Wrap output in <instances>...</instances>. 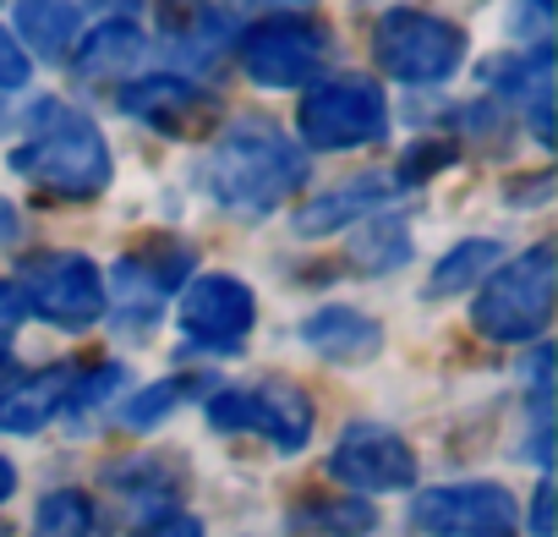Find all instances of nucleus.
<instances>
[{"mask_svg":"<svg viewBox=\"0 0 558 537\" xmlns=\"http://www.w3.org/2000/svg\"><path fill=\"white\" fill-rule=\"evenodd\" d=\"M17 176L34 181L45 198L88 203L110 187V143L83 110H66L61 99H39L28 143L17 148Z\"/></svg>","mask_w":558,"mask_h":537,"instance_id":"f257e3e1","label":"nucleus"},{"mask_svg":"<svg viewBox=\"0 0 558 537\" xmlns=\"http://www.w3.org/2000/svg\"><path fill=\"white\" fill-rule=\"evenodd\" d=\"M302 176H307V159L268 121H235L208 154L214 198L235 214H252V219L286 203L302 187Z\"/></svg>","mask_w":558,"mask_h":537,"instance_id":"f03ea898","label":"nucleus"},{"mask_svg":"<svg viewBox=\"0 0 558 537\" xmlns=\"http://www.w3.org/2000/svg\"><path fill=\"white\" fill-rule=\"evenodd\" d=\"M553 286H558V263H553V247L536 241L531 252H520L509 268L482 286V297L471 302V324L476 335L487 341H504V346H520V341H536L553 319Z\"/></svg>","mask_w":558,"mask_h":537,"instance_id":"7ed1b4c3","label":"nucleus"},{"mask_svg":"<svg viewBox=\"0 0 558 537\" xmlns=\"http://www.w3.org/2000/svg\"><path fill=\"white\" fill-rule=\"evenodd\" d=\"M23 308L56 330H88L105 313V286L99 268L83 252H34L23 263Z\"/></svg>","mask_w":558,"mask_h":537,"instance_id":"20e7f679","label":"nucleus"},{"mask_svg":"<svg viewBox=\"0 0 558 537\" xmlns=\"http://www.w3.org/2000/svg\"><path fill=\"white\" fill-rule=\"evenodd\" d=\"M373 56L400 83H444L465 61V34L433 12H389L373 34Z\"/></svg>","mask_w":558,"mask_h":537,"instance_id":"39448f33","label":"nucleus"},{"mask_svg":"<svg viewBox=\"0 0 558 537\" xmlns=\"http://www.w3.org/2000/svg\"><path fill=\"white\" fill-rule=\"evenodd\" d=\"M389 132V99L373 77H335L307 94L302 105V143L307 148H356Z\"/></svg>","mask_w":558,"mask_h":537,"instance_id":"423d86ee","label":"nucleus"},{"mask_svg":"<svg viewBox=\"0 0 558 537\" xmlns=\"http://www.w3.org/2000/svg\"><path fill=\"white\" fill-rule=\"evenodd\" d=\"M329 50H335L329 28H318L307 17H268L246 34L241 67L263 88H296V83H313L329 67Z\"/></svg>","mask_w":558,"mask_h":537,"instance_id":"0eeeda50","label":"nucleus"},{"mask_svg":"<svg viewBox=\"0 0 558 537\" xmlns=\"http://www.w3.org/2000/svg\"><path fill=\"white\" fill-rule=\"evenodd\" d=\"M203 411H208L214 428H225V433H263L279 450H307V439H313V401L296 384L219 390Z\"/></svg>","mask_w":558,"mask_h":537,"instance_id":"6e6552de","label":"nucleus"},{"mask_svg":"<svg viewBox=\"0 0 558 537\" xmlns=\"http://www.w3.org/2000/svg\"><path fill=\"white\" fill-rule=\"evenodd\" d=\"M411 521L427 537H514L520 510L514 493L498 482H444L411 504Z\"/></svg>","mask_w":558,"mask_h":537,"instance_id":"1a4fd4ad","label":"nucleus"},{"mask_svg":"<svg viewBox=\"0 0 558 537\" xmlns=\"http://www.w3.org/2000/svg\"><path fill=\"white\" fill-rule=\"evenodd\" d=\"M329 472L345 482V488H362V493H400L416 482V455L411 444L384 428V422H351L329 455Z\"/></svg>","mask_w":558,"mask_h":537,"instance_id":"9d476101","label":"nucleus"},{"mask_svg":"<svg viewBox=\"0 0 558 537\" xmlns=\"http://www.w3.org/2000/svg\"><path fill=\"white\" fill-rule=\"evenodd\" d=\"M192 275V252L186 247H137L116 263V324L126 330H148L165 313V297Z\"/></svg>","mask_w":558,"mask_h":537,"instance_id":"9b49d317","label":"nucleus"},{"mask_svg":"<svg viewBox=\"0 0 558 537\" xmlns=\"http://www.w3.org/2000/svg\"><path fill=\"white\" fill-rule=\"evenodd\" d=\"M252 324H257V302L235 275H203L181 297V330L208 351H235Z\"/></svg>","mask_w":558,"mask_h":537,"instance_id":"f8f14e48","label":"nucleus"},{"mask_svg":"<svg viewBox=\"0 0 558 537\" xmlns=\"http://www.w3.org/2000/svg\"><path fill=\"white\" fill-rule=\"evenodd\" d=\"M121 110L137 116V121H148V127H159V132H170V138H203L214 127V110L219 105L197 83L170 77V72H154V77H137V83L121 88Z\"/></svg>","mask_w":558,"mask_h":537,"instance_id":"ddd939ff","label":"nucleus"},{"mask_svg":"<svg viewBox=\"0 0 558 537\" xmlns=\"http://www.w3.org/2000/svg\"><path fill=\"white\" fill-rule=\"evenodd\" d=\"M99 7H105V0H17V28L34 45V56L56 61V56H66L94 28Z\"/></svg>","mask_w":558,"mask_h":537,"instance_id":"4468645a","label":"nucleus"},{"mask_svg":"<svg viewBox=\"0 0 558 537\" xmlns=\"http://www.w3.org/2000/svg\"><path fill=\"white\" fill-rule=\"evenodd\" d=\"M159 39L181 61H214L219 45L230 39V23L208 0H159Z\"/></svg>","mask_w":558,"mask_h":537,"instance_id":"2eb2a0df","label":"nucleus"},{"mask_svg":"<svg viewBox=\"0 0 558 537\" xmlns=\"http://www.w3.org/2000/svg\"><path fill=\"white\" fill-rule=\"evenodd\" d=\"M302 341L329 362H367V357H378L384 330H378V319H367L356 308H318L302 324Z\"/></svg>","mask_w":558,"mask_h":537,"instance_id":"dca6fc26","label":"nucleus"},{"mask_svg":"<svg viewBox=\"0 0 558 537\" xmlns=\"http://www.w3.org/2000/svg\"><path fill=\"white\" fill-rule=\"evenodd\" d=\"M72 379H77L72 368H50V373H34L12 390H0V433H39L66 406Z\"/></svg>","mask_w":558,"mask_h":537,"instance_id":"f3484780","label":"nucleus"},{"mask_svg":"<svg viewBox=\"0 0 558 537\" xmlns=\"http://www.w3.org/2000/svg\"><path fill=\"white\" fill-rule=\"evenodd\" d=\"M384 198H389V181H384V176H356V181L324 192L318 203H307V208L296 214V230H302V236H329V230L351 225L356 214L384 208Z\"/></svg>","mask_w":558,"mask_h":537,"instance_id":"a211bd4d","label":"nucleus"},{"mask_svg":"<svg viewBox=\"0 0 558 537\" xmlns=\"http://www.w3.org/2000/svg\"><path fill=\"white\" fill-rule=\"evenodd\" d=\"M143 61V34L132 23H99L83 34L77 56H72V72L77 77H110V72H126Z\"/></svg>","mask_w":558,"mask_h":537,"instance_id":"6ab92c4d","label":"nucleus"},{"mask_svg":"<svg viewBox=\"0 0 558 537\" xmlns=\"http://www.w3.org/2000/svg\"><path fill=\"white\" fill-rule=\"evenodd\" d=\"M291 526L307 537H362L378 526V515L362 499H307L291 510Z\"/></svg>","mask_w":558,"mask_h":537,"instance_id":"aec40b11","label":"nucleus"},{"mask_svg":"<svg viewBox=\"0 0 558 537\" xmlns=\"http://www.w3.org/2000/svg\"><path fill=\"white\" fill-rule=\"evenodd\" d=\"M498 241H487V236H476V241H460L438 268H433V281H427V297H449V291H465V286H476L487 268L498 263Z\"/></svg>","mask_w":558,"mask_h":537,"instance_id":"412c9836","label":"nucleus"},{"mask_svg":"<svg viewBox=\"0 0 558 537\" xmlns=\"http://www.w3.org/2000/svg\"><path fill=\"white\" fill-rule=\"evenodd\" d=\"M411 258V230L405 219H384V225H367L356 241H351V263L362 275H384V268H400Z\"/></svg>","mask_w":558,"mask_h":537,"instance_id":"4be33fe9","label":"nucleus"},{"mask_svg":"<svg viewBox=\"0 0 558 537\" xmlns=\"http://www.w3.org/2000/svg\"><path fill=\"white\" fill-rule=\"evenodd\" d=\"M34 537H94V510H88V499L72 493V488L50 493V499L39 504V515H34Z\"/></svg>","mask_w":558,"mask_h":537,"instance_id":"5701e85b","label":"nucleus"},{"mask_svg":"<svg viewBox=\"0 0 558 537\" xmlns=\"http://www.w3.org/2000/svg\"><path fill=\"white\" fill-rule=\"evenodd\" d=\"M121 384H126V368H94V373H77V379H72V390H66V411H72V417H83V411L105 406Z\"/></svg>","mask_w":558,"mask_h":537,"instance_id":"b1692460","label":"nucleus"},{"mask_svg":"<svg viewBox=\"0 0 558 537\" xmlns=\"http://www.w3.org/2000/svg\"><path fill=\"white\" fill-rule=\"evenodd\" d=\"M186 390H192V379H170V384H148V390H143V395H137V401H132L126 411H121V422H126V428H154V422H159L165 411H175V401H181Z\"/></svg>","mask_w":558,"mask_h":537,"instance_id":"393cba45","label":"nucleus"},{"mask_svg":"<svg viewBox=\"0 0 558 537\" xmlns=\"http://www.w3.org/2000/svg\"><path fill=\"white\" fill-rule=\"evenodd\" d=\"M28 83V56L17 50V39L0 28V88H23Z\"/></svg>","mask_w":558,"mask_h":537,"instance_id":"a878e982","label":"nucleus"},{"mask_svg":"<svg viewBox=\"0 0 558 537\" xmlns=\"http://www.w3.org/2000/svg\"><path fill=\"white\" fill-rule=\"evenodd\" d=\"M23 319H28V308H23L17 286H12V281H0V351H7V341L23 330Z\"/></svg>","mask_w":558,"mask_h":537,"instance_id":"bb28decb","label":"nucleus"},{"mask_svg":"<svg viewBox=\"0 0 558 537\" xmlns=\"http://www.w3.org/2000/svg\"><path fill=\"white\" fill-rule=\"evenodd\" d=\"M143 537H203V526H197V521H186V515H175V521H159V526H148Z\"/></svg>","mask_w":558,"mask_h":537,"instance_id":"cd10ccee","label":"nucleus"},{"mask_svg":"<svg viewBox=\"0 0 558 537\" xmlns=\"http://www.w3.org/2000/svg\"><path fill=\"white\" fill-rule=\"evenodd\" d=\"M536 537H553V488H536Z\"/></svg>","mask_w":558,"mask_h":537,"instance_id":"c85d7f7f","label":"nucleus"},{"mask_svg":"<svg viewBox=\"0 0 558 537\" xmlns=\"http://www.w3.org/2000/svg\"><path fill=\"white\" fill-rule=\"evenodd\" d=\"M17 230H23V219H17V208H12L7 198H0V247H7V241H17Z\"/></svg>","mask_w":558,"mask_h":537,"instance_id":"c756f323","label":"nucleus"},{"mask_svg":"<svg viewBox=\"0 0 558 537\" xmlns=\"http://www.w3.org/2000/svg\"><path fill=\"white\" fill-rule=\"evenodd\" d=\"M12 488H17V472H12V461H7V455H0V504L12 499Z\"/></svg>","mask_w":558,"mask_h":537,"instance_id":"7c9ffc66","label":"nucleus"},{"mask_svg":"<svg viewBox=\"0 0 558 537\" xmlns=\"http://www.w3.org/2000/svg\"><path fill=\"white\" fill-rule=\"evenodd\" d=\"M7 368H12V362H7V351H0V373H7Z\"/></svg>","mask_w":558,"mask_h":537,"instance_id":"2f4dec72","label":"nucleus"}]
</instances>
